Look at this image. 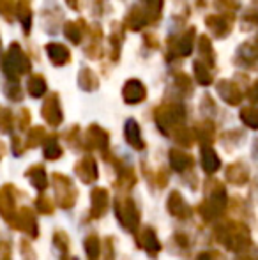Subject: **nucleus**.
<instances>
[{"label":"nucleus","instance_id":"44","mask_svg":"<svg viewBox=\"0 0 258 260\" xmlns=\"http://www.w3.org/2000/svg\"><path fill=\"white\" fill-rule=\"evenodd\" d=\"M175 83H177V87H180L182 90H188V92L191 90V82H190V78H188L186 75H177L175 76Z\"/></svg>","mask_w":258,"mask_h":260},{"label":"nucleus","instance_id":"51","mask_svg":"<svg viewBox=\"0 0 258 260\" xmlns=\"http://www.w3.org/2000/svg\"><path fill=\"white\" fill-rule=\"evenodd\" d=\"M62 260H76V258H69V257H64Z\"/></svg>","mask_w":258,"mask_h":260},{"label":"nucleus","instance_id":"32","mask_svg":"<svg viewBox=\"0 0 258 260\" xmlns=\"http://www.w3.org/2000/svg\"><path fill=\"white\" fill-rule=\"evenodd\" d=\"M85 251L90 260H96L101 255V243L96 236H89L85 239Z\"/></svg>","mask_w":258,"mask_h":260},{"label":"nucleus","instance_id":"42","mask_svg":"<svg viewBox=\"0 0 258 260\" xmlns=\"http://www.w3.org/2000/svg\"><path fill=\"white\" fill-rule=\"evenodd\" d=\"M119 184L126 186V188H129V186L134 184V174L131 168H126L124 172H121V175H119Z\"/></svg>","mask_w":258,"mask_h":260},{"label":"nucleus","instance_id":"33","mask_svg":"<svg viewBox=\"0 0 258 260\" xmlns=\"http://www.w3.org/2000/svg\"><path fill=\"white\" fill-rule=\"evenodd\" d=\"M198 138L203 145H209L214 140V124L212 122H202L198 126Z\"/></svg>","mask_w":258,"mask_h":260},{"label":"nucleus","instance_id":"48","mask_svg":"<svg viewBox=\"0 0 258 260\" xmlns=\"http://www.w3.org/2000/svg\"><path fill=\"white\" fill-rule=\"evenodd\" d=\"M251 46H253V50H255V53L258 55V38H256V41H255V43H253V45H251Z\"/></svg>","mask_w":258,"mask_h":260},{"label":"nucleus","instance_id":"28","mask_svg":"<svg viewBox=\"0 0 258 260\" xmlns=\"http://www.w3.org/2000/svg\"><path fill=\"white\" fill-rule=\"evenodd\" d=\"M27 175L35 189L43 191V189L46 188V174H45V168L43 167H32L30 170L27 172Z\"/></svg>","mask_w":258,"mask_h":260},{"label":"nucleus","instance_id":"22","mask_svg":"<svg viewBox=\"0 0 258 260\" xmlns=\"http://www.w3.org/2000/svg\"><path fill=\"white\" fill-rule=\"evenodd\" d=\"M138 241H140V246H143L151 255H156L159 250H161L159 241H158V237H156V234L152 229H145L143 232H141V236L138 237Z\"/></svg>","mask_w":258,"mask_h":260},{"label":"nucleus","instance_id":"39","mask_svg":"<svg viewBox=\"0 0 258 260\" xmlns=\"http://www.w3.org/2000/svg\"><path fill=\"white\" fill-rule=\"evenodd\" d=\"M41 142H45V129L43 127H34V129L30 131V135H28V144L30 147H34V145L41 144Z\"/></svg>","mask_w":258,"mask_h":260},{"label":"nucleus","instance_id":"23","mask_svg":"<svg viewBox=\"0 0 258 260\" xmlns=\"http://www.w3.org/2000/svg\"><path fill=\"white\" fill-rule=\"evenodd\" d=\"M227 177L230 182H234V184H244L246 181H248L249 174H248V168L242 167L241 163H234L228 167L227 170Z\"/></svg>","mask_w":258,"mask_h":260},{"label":"nucleus","instance_id":"11","mask_svg":"<svg viewBox=\"0 0 258 260\" xmlns=\"http://www.w3.org/2000/svg\"><path fill=\"white\" fill-rule=\"evenodd\" d=\"M14 226L23 230V232L30 234L32 237L38 236V223H35V218L30 212V209H27V207H23L16 214V223H14Z\"/></svg>","mask_w":258,"mask_h":260},{"label":"nucleus","instance_id":"35","mask_svg":"<svg viewBox=\"0 0 258 260\" xmlns=\"http://www.w3.org/2000/svg\"><path fill=\"white\" fill-rule=\"evenodd\" d=\"M172 133H173L175 142H179L180 145H188V147H190V145L193 144V140H195L193 133H191L190 129H186V127H175Z\"/></svg>","mask_w":258,"mask_h":260},{"label":"nucleus","instance_id":"10","mask_svg":"<svg viewBox=\"0 0 258 260\" xmlns=\"http://www.w3.org/2000/svg\"><path fill=\"white\" fill-rule=\"evenodd\" d=\"M85 142L90 149H101V151H106L108 147V133L99 126H90L87 131Z\"/></svg>","mask_w":258,"mask_h":260},{"label":"nucleus","instance_id":"41","mask_svg":"<svg viewBox=\"0 0 258 260\" xmlns=\"http://www.w3.org/2000/svg\"><path fill=\"white\" fill-rule=\"evenodd\" d=\"M214 6L219 11H235V9H239L241 4H239V0H216Z\"/></svg>","mask_w":258,"mask_h":260},{"label":"nucleus","instance_id":"3","mask_svg":"<svg viewBox=\"0 0 258 260\" xmlns=\"http://www.w3.org/2000/svg\"><path fill=\"white\" fill-rule=\"evenodd\" d=\"M115 212H117L119 221L128 230L134 232V230L138 229V225H140V212L134 207V202L131 199L117 200V202H115Z\"/></svg>","mask_w":258,"mask_h":260},{"label":"nucleus","instance_id":"34","mask_svg":"<svg viewBox=\"0 0 258 260\" xmlns=\"http://www.w3.org/2000/svg\"><path fill=\"white\" fill-rule=\"evenodd\" d=\"M241 119L246 126L249 127H258V110L253 106H246L241 110Z\"/></svg>","mask_w":258,"mask_h":260},{"label":"nucleus","instance_id":"26","mask_svg":"<svg viewBox=\"0 0 258 260\" xmlns=\"http://www.w3.org/2000/svg\"><path fill=\"white\" fill-rule=\"evenodd\" d=\"M78 85L83 90H96L97 85H99V80L90 69H82L78 75Z\"/></svg>","mask_w":258,"mask_h":260},{"label":"nucleus","instance_id":"38","mask_svg":"<svg viewBox=\"0 0 258 260\" xmlns=\"http://www.w3.org/2000/svg\"><path fill=\"white\" fill-rule=\"evenodd\" d=\"M11 127H13V113L9 110H2V113H0V131L9 133Z\"/></svg>","mask_w":258,"mask_h":260},{"label":"nucleus","instance_id":"25","mask_svg":"<svg viewBox=\"0 0 258 260\" xmlns=\"http://www.w3.org/2000/svg\"><path fill=\"white\" fill-rule=\"evenodd\" d=\"M16 16L18 20L21 21V25H23L25 32H30V25H32V9L30 6L27 4V0H21V2H18L16 6Z\"/></svg>","mask_w":258,"mask_h":260},{"label":"nucleus","instance_id":"46","mask_svg":"<svg viewBox=\"0 0 258 260\" xmlns=\"http://www.w3.org/2000/svg\"><path fill=\"white\" fill-rule=\"evenodd\" d=\"M249 100L255 101V103L258 101V82L251 87V89H249Z\"/></svg>","mask_w":258,"mask_h":260},{"label":"nucleus","instance_id":"37","mask_svg":"<svg viewBox=\"0 0 258 260\" xmlns=\"http://www.w3.org/2000/svg\"><path fill=\"white\" fill-rule=\"evenodd\" d=\"M4 94H6L9 100L13 101H20L21 100V89L18 85V80H9L4 87Z\"/></svg>","mask_w":258,"mask_h":260},{"label":"nucleus","instance_id":"30","mask_svg":"<svg viewBox=\"0 0 258 260\" xmlns=\"http://www.w3.org/2000/svg\"><path fill=\"white\" fill-rule=\"evenodd\" d=\"M43 154H45L46 159H57V157L62 156V149H60L55 137H50L48 140L45 142V151H43Z\"/></svg>","mask_w":258,"mask_h":260},{"label":"nucleus","instance_id":"49","mask_svg":"<svg viewBox=\"0 0 258 260\" xmlns=\"http://www.w3.org/2000/svg\"><path fill=\"white\" fill-rule=\"evenodd\" d=\"M196 260H210V257H209V255H200Z\"/></svg>","mask_w":258,"mask_h":260},{"label":"nucleus","instance_id":"1","mask_svg":"<svg viewBox=\"0 0 258 260\" xmlns=\"http://www.w3.org/2000/svg\"><path fill=\"white\" fill-rule=\"evenodd\" d=\"M0 64H2L4 73H6V76L9 80H18V76L30 73L32 69L30 58L25 55V52L21 50V46L18 43H13L9 46V50L4 53Z\"/></svg>","mask_w":258,"mask_h":260},{"label":"nucleus","instance_id":"19","mask_svg":"<svg viewBox=\"0 0 258 260\" xmlns=\"http://www.w3.org/2000/svg\"><path fill=\"white\" fill-rule=\"evenodd\" d=\"M168 211L172 212L173 216H177V218H186V216H190V209H188V204L182 200V197L179 195L177 191H173L172 195H170L168 199Z\"/></svg>","mask_w":258,"mask_h":260},{"label":"nucleus","instance_id":"18","mask_svg":"<svg viewBox=\"0 0 258 260\" xmlns=\"http://www.w3.org/2000/svg\"><path fill=\"white\" fill-rule=\"evenodd\" d=\"M126 140L129 142V145H133L134 149H138V151L145 147L143 140H141L140 126L136 124V120L129 119L128 122H126Z\"/></svg>","mask_w":258,"mask_h":260},{"label":"nucleus","instance_id":"5","mask_svg":"<svg viewBox=\"0 0 258 260\" xmlns=\"http://www.w3.org/2000/svg\"><path fill=\"white\" fill-rule=\"evenodd\" d=\"M53 179H55L57 191L60 193V195H59V204L64 209H69L72 204H75V199H76V191H75V188H72L71 181H69L65 175H59V174L53 175Z\"/></svg>","mask_w":258,"mask_h":260},{"label":"nucleus","instance_id":"36","mask_svg":"<svg viewBox=\"0 0 258 260\" xmlns=\"http://www.w3.org/2000/svg\"><path fill=\"white\" fill-rule=\"evenodd\" d=\"M143 6L147 9V13L151 14L152 23L159 20V13H161L163 7V0H143Z\"/></svg>","mask_w":258,"mask_h":260},{"label":"nucleus","instance_id":"50","mask_svg":"<svg viewBox=\"0 0 258 260\" xmlns=\"http://www.w3.org/2000/svg\"><path fill=\"white\" fill-rule=\"evenodd\" d=\"M2 156H4V145L0 144V157H2Z\"/></svg>","mask_w":258,"mask_h":260},{"label":"nucleus","instance_id":"8","mask_svg":"<svg viewBox=\"0 0 258 260\" xmlns=\"http://www.w3.org/2000/svg\"><path fill=\"white\" fill-rule=\"evenodd\" d=\"M217 94L225 100V103L228 105H239L242 101V92L234 82L228 80H221L217 82Z\"/></svg>","mask_w":258,"mask_h":260},{"label":"nucleus","instance_id":"16","mask_svg":"<svg viewBox=\"0 0 258 260\" xmlns=\"http://www.w3.org/2000/svg\"><path fill=\"white\" fill-rule=\"evenodd\" d=\"M13 188L9 184L4 186L0 189V214L9 221L13 219V214H14V197H13Z\"/></svg>","mask_w":258,"mask_h":260},{"label":"nucleus","instance_id":"47","mask_svg":"<svg viewBox=\"0 0 258 260\" xmlns=\"http://www.w3.org/2000/svg\"><path fill=\"white\" fill-rule=\"evenodd\" d=\"M65 2H67V6L72 7V9H78V2H76V0H65Z\"/></svg>","mask_w":258,"mask_h":260},{"label":"nucleus","instance_id":"6","mask_svg":"<svg viewBox=\"0 0 258 260\" xmlns=\"http://www.w3.org/2000/svg\"><path fill=\"white\" fill-rule=\"evenodd\" d=\"M41 112L50 126H59V124L62 122V110H60L59 96H57V94H52V96L46 98Z\"/></svg>","mask_w":258,"mask_h":260},{"label":"nucleus","instance_id":"2","mask_svg":"<svg viewBox=\"0 0 258 260\" xmlns=\"http://www.w3.org/2000/svg\"><path fill=\"white\" fill-rule=\"evenodd\" d=\"M184 117H186V110L180 103L165 105L159 110H156V122H158L159 129L163 133H170L175 129L179 124H182Z\"/></svg>","mask_w":258,"mask_h":260},{"label":"nucleus","instance_id":"4","mask_svg":"<svg viewBox=\"0 0 258 260\" xmlns=\"http://www.w3.org/2000/svg\"><path fill=\"white\" fill-rule=\"evenodd\" d=\"M225 239H221L232 251H241L249 244V234L244 226L241 225H232L230 229L227 226V234Z\"/></svg>","mask_w":258,"mask_h":260},{"label":"nucleus","instance_id":"40","mask_svg":"<svg viewBox=\"0 0 258 260\" xmlns=\"http://www.w3.org/2000/svg\"><path fill=\"white\" fill-rule=\"evenodd\" d=\"M35 207L39 209V212H45V214H50V212H53L52 200H50L48 197H45V195L39 197L38 202H35Z\"/></svg>","mask_w":258,"mask_h":260},{"label":"nucleus","instance_id":"20","mask_svg":"<svg viewBox=\"0 0 258 260\" xmlns=\"http://www.w3.org/2000/svg\"><path fill=\"white\" fill-rule=\"evenodd\" d=\"M219 165H221V161H219V157H217L216 152H214L209 145H203V149H202V167H203V170H205L207 174H214V172L219 168Z\"/></svg>","mask_w":258,"mask_h":260},{"label":"nucleus","instance_id":"27","mask_svg":"<svg viewBox=\"0 0 258 260\" xmlns=\"http://www.w3.org/2000/svg\"><path fill=\"white\" fill-rule=\"evenodd\" d=\"M27 87H28V94L32 98H41L46 92V82L41 75H32L27 82Z\"/></svg>","mask_w":258,"mask_h":260},{"label":"nucleus","instance_id":"17","mask_svg":"<svg viewBox=\"0 0 258 260\" xmlns=\"http://www.w3.org/2000/svg\"><path fill=\"white\" fill-rule=\"evenodd\" d=\"M193 43H195V28H188V32L179 39V41L173 45V55L175 57H186L191 53L193 50Z\"/></svg>","mask_w":258,"mask_h":260},{"label":"nucleus","instance_id":"45","mask_svg":"<svg viewBox=\"0 0 258 260\" xmlns=\"http://www.w3.org/2000/svg\"><path fill=\"white\" fill-rule=\"evenodd\" d=\"M18 119H20L18 120V126H20L21 129H25V127L28 126V122H30V113H28V110H21Z\"/></svg>","mask_w":258,"mask_h":260},{"label":"nucleus","instance_id":"21","mask_svg":"<svg viewBox=\"0 0 258 260\" xmlns=\"http://www.w3.org/2000/svg\"><path fill=\"white\" fill-rule=\"evenodd\" d=\"M170 163H172L173 170L182 172L193 165V157H191L190 154H186L184 151H177V149H173V151H170Z\"/></svg>","mask_w":258,"mask_h":260},{"label":"nucleus","instance_id":"31","mask_svg":"<svg viewBox=\"0 0 258 260\" xmlns=\"http://www.w3.org/2000/svg\"><path fill=\"white\" fill-rule=\"evenodd\" d=\"M64 32H65V38H67L72 45H80V43H82L83 30L80 28V23L67 21V23H65V27H64Z\"/></svg>","mask_w":258,"mask_h":260},{"label":"nucleus","instance_id":"15","mask_svg":"<svg viewBox=\"0 0 258 260\" xmlns=\"http://www.w3.org/2000/svg\"><path fill=\"white\" fill-rule=\"evenodd\" d=\"M205 23H207V27L214 32V38H217V39H223L225 36H228V32H230V23H228L227 18L221 16V14L207 16Z\"/></svg>","mask_w":258,"mask_h":260},{"label":"nucleus","instance_id":"12","mask_svg":"<svg viewBox=\"0 0 258 260\" xmlns=\"http://www.w3.org/2000/svg\"><path fill=\"white\" fill-rule=\"evenodd\" d=\"M90 202H92L90 216H92V218H101V216L106 212V207H108V191L101 188L94 189L92 195H90Z\"/></svg>","mask_w":258,"mask_h":260},{"label":"nucleus","instance_id":"13","mask_svg":"<svg viewBox=\"0 0 258 260\" xmlns=\"http://www.w3.org/2000/svg\"><path fill=\"white\" fill-rule=\"evenodd\" d=\"M76 174H78V177L82 179L83 182L96 181V179H97V165H96V161H94L90 156L83 157V159L78 161V165H76Z\"/></svg>","mask_w":258,"mask_h":260},{"label":"nucleus","instance_id":"29","mask_svg":"<svg viewBox=\"0 0 258 260\" xmlns=\"http://www.w3.org/2000/svg\"><path fill=\"white\" fill-rule=\"evenodd\" d=\"M209 68L210 66H207L202 60L195 62V76L198 80V83H202V85H210L212 83V75H210Z\"/></svg>","mask_w":258,"mask_h":260},{"label":"nucleus","instance_id":"24","mask_svg":"<svg viewBox=\"0 0 258 260\" xmlns=\"http://www.w3.org/2000/svg\"><path fill=\"white\" fill-rule=\"evenodd\" d=\"M198 52L202 62H205L207 66H214V50L210 45V39L207 36H200L198 39Z\"/></svg>","mask_w":258,"mask_h":260},{"label":"nucleus","instance_id":"9","mask_svg":"<svg viewBox=\"0 0 258 260\" xmlns=\"http://www.w3.org/2000/svg\"><path fill=\"white\" fill-rule=\"evenodd\" d=\"M149 23H152V20H151V14L147 13L145 7L143 9H140L138 6H134L133 9L129 11L128 18H126V25H128V28L129 30H134V32L141 30V28Z\"/></svg>","mask_w":258,"mask_h":260},{"label":"nucleus","instance_id":"7","mask_svg":"<svg viewBox=\"0 0 258 260\" xmlns=\"http://www.w3.org/2000/svg\"><path fill=\"white\" fill-rule=\"evenodd\" d=\"M122 96H124L126 103L136 105L145 100L147 90H145V85L140 82V80H129V82H126L124 90H122Z\"/></svg>","mask_w":258,"mask_h":260},{"label":"nucleus","instance_id":"52","mask_svg":"<svg viewBox=\"0 0 258 260\" xmlns=\"http://www.w3.org/2000/svg\"><path fill=\"white\" fill-rule=\"evenodd\" d=\"M0 46H2V39H0Z\"/></svg>","mask_w":258,"mask_h":260},{"label":"nucleus","instance_id":"43","mask_svg":"<svg viewBox=\"0 0 258 260\" xmlns=\"http://www.w3.org/2000/svg\"><path fill=\"white\" fill-rule=\"evenodd\" d=\"M55 244L60 248V251H67V246H69V239H67V236H65L64 232H57L55 234Z\"/></svg>","mask_w":258,"mask_h":260},{"label":"nucleus","instance_id":"14","mask_svg":"<svg viewBox=\"0 0 258 260\" xmlns=\"http://www.w3.org/2000/svg\"><path fill=\"white\" fill-rule=\"evenodd\" d=\"M46 53H48L50 60L55 66H65L69 60H71V52L65 45H60V43H50L46 46Z\"/></svg>","mask_w":258,"mask_h":260}]
</instances>
